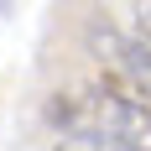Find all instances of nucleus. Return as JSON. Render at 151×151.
<instances>
[{"label": "nucleus", "mask_w": 151, "mask_h": 151, "mask_svg": "<svg viewBox=\"0 0 151 151\" xmlns=\"http://www.w3.org/2000/svg\"><path fill=\"white\" fill-rule=\"evenodd\" d=\"M0 11H11V0H0Z\"/></svg>", "instance_id": "obj_4"}, {"label": "nucleus", "mask_w": 151, "mask_h": 151, "mask_svg": "<svg viewBox=\"0 0 151 151\" xmlns=\"http://www.w3.org/2000/svg\"><path fill=\"white\" fill-rule=\"evenodd\" d=\"M94 52L125 89L151 104V42L146 37H125V31H94Z\"/></svg>", "instance_id": "obj_2"}, {"label": "nucleus", "mask_w": 151, "mask_h": 151, "mask_svg": "<svg viewBox=\"0 0 151 151\" xmlns=\"http://www.w3.org/2000/svg\"><path fill=\"white\" fill-rule=\"evenodd\" d=\"M47 115L68 136H104V141L151 146V104L136 99L130 89H109V83L73 89V94H58Z\"/></svg>", "instance_id": "obj_1"}, {"label": "nucleus", "mask_w": 151, "mask_h": 151, "mask_svg": "<svg viewBox=\"0 0 151 151\" xmlns=\"http://www.w3.org/2000/svg\"><path fill=\"white\" fill-rule=\"evenodd\" d=\"M136 26H141V37L151 42V0H141V5H136Z\"/></svg>", "instance_id": "obj_3"}]
</instances>
